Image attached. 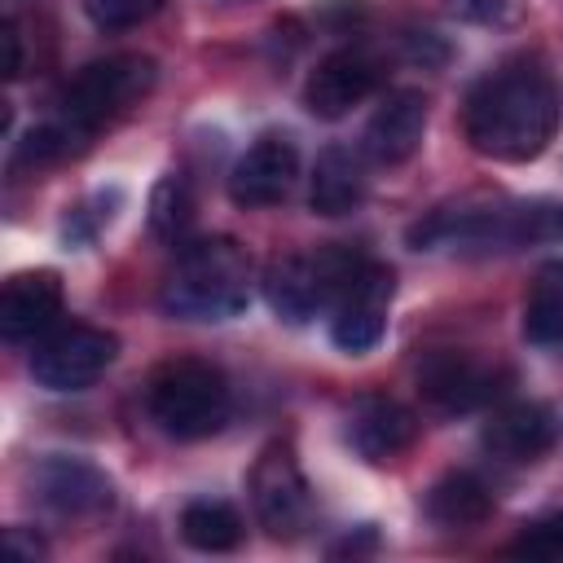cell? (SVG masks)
Returning a JSON list of instances; mask_svg holds the SVG:
<instances>
[{
	"mask_svg": "<svg viewBox=\"0 0 563 563\" xmlns=\"http://www.w3.org/2000/svg\"><path fill=\"white\" fill-rule=\"evenodd\" d=\"M563 123V92L545 66L515 57L471 84L462 106V132L479 158L532 163L545 154Z\"/></svg>",
	"mask_w": 563,
	"mask_h": 563,
	"instance_id": "6da1fadb",
	"label": "cell"
},
{
	"mask_svg": "<svg viewBox=\"0 0 563 563\" xmlns=\"http://www.w3.org/2000/svg\"><path fill=\"white\" fill-rule=\"evenodd\" d=\"M413 251L501 255L523 246H563V202L554 198H462L409 224Z\"/></svg>",
	"mask_w": 563,
	"mask_h": 563,
	"instance_id": "7a4b0ae2",
	"label": "cell"
},
{
	"mask_svg": "<svg viewBox=\"0 0 563 563\" xmlns=\"http://www.w3.org/2000/svg\"><path fill=\"white\" fill-rule=\"evenodd\" d=\"M251 303V255L233 238H185L158 290L176 321H229Z\"/></svg>",
	"mask_w": 563,
	"mask_h": 563,
	"instance_id": "3957f363",
	"label": "cell"
},
{
	"mask_svg": "<svg viewBox=\"0 0 563 563\" xmlns=\"http://www.w3.org/2000/svg\"><path fill=\"white\" fill-rule=\"evenodd\" d=\"M145 409L172 440H207L229 422L233 391L220 365L198 356L163 361L145 383Z\"/></svg>",
	"mask_w": 563,
	"mask_h": 563,
	"instance_id": "277c9868",
	"label": "cell"
},
{
	"mask_svg": "<svg viewBox=\"0 0 563 563\" xmlns=\"http://www.w3.org/2000/svg\"><path fill=\"white\" fill-rule=\"evenodd\" d=\"M369 255L352 251V246H317V251H295V255H277L264 277L260 290L268 299V308L277 312V321L286 325H308L321 312H334V303L343 299V290L352 286L356 268Z\"/></svg>",
	"mask_w": 563,
	"mask_h": 563,
	"instance_id": "5b68a950",
	"label": "cell"
},
{
	"mask_svg": "<svg viewBox=\"0 0 563 563\" xmlns=\"http://www.w3.org/2000/svg\"><path fill=\"white\" fill-rule=\"evenodd\" d=\"M158 79L154 57L145 53H114V57H97L88 62L57 97V119L66 128H75L84 141H92V132L110 119H119L128 106H136Z\"/></svg>",
	"mask_w": 563,
	"mask_h": 563,
	"instance_id": "8992f818",
	"label": "cell"
},
{
	"mask_svg": "<svg viewBox=\"0 0 563 563\" xmlns=\"http://www.w3.org/2000/svg\"><path fill=\"white\" fill-rule=\"evenodd\" d=\"M114 356H119L114 330H101L88 321L53 325L31 347V378L44 391H84L114 365Z\"/></svg>",
	"mask_w": 563,
	"mask_h": 563,
	"instance_id": "52a82bcc",
	"label": "cell"
},
{
	"mask_svg": "<svg viewBox=\"0 0 563 563\" xmlns=\"http://www.w3.org/2000/svg\"><path fill=\"white\" fill-rule=\"evenodd\" d=\"M251 506H255V519L268 537L277 541H290L308 528L312 519V488H308V475L295 457V449L286 440H273L260 449L255 466H251Z\"/></svg>",
	"mask_w": 563,
	"mask_h": 563,
	"instance_id": "ba28073f",
	"label": "cell"
},
{
	"mask_svg": "<svg viewBox=\"0 0 563 563\" xmlns=\"http://www.w3.org/2000/svg\"><path fill=\"white\" fill-rule=\"evenodd\" d=\"M26 484L44 510L57 519H97L114 506V484L101 466L70 453H44L26 471Z\"/></svg>",
	"mask_w": 563,
	"mask_h": 563,
	"instance_id": "9c48e42d",
	"label": "cell"
},
{
	"mask_svg": "<svg viewBox=\"0 0 563 563\" xmlns=\"http://www.w3.org/2000/svg\"><path fill=\"white\" fill-rule=\"evenodd\" d=\"M396 295V277L387 264L365 260L352 277V286L343 290V299L330 312V343L347 356H365L383 343L387 334V308Z\"/></svg>",
	"mask_w": 563,
	"mask_h": 563,
	"instance_id": "30bf717a",
	"label": "cell"
},
{
	"mask_svg": "<svg viewBox=\"0 0 563 563\" xmlns=\"http://www.w3.org/2000/svg\"><path fill=\"white\" fill-rule=\"evenodd\" d=\"M418 391L435 413H471L501 396V369L471 352L440 347L418 361Z\"/></svg>",
	"mask_w": 563,
	"mask_h": 563,
	"instance_id": "8fae6325",
	"label": "cell"
},
{
	"mask_svg": "<svg viewBox=\"0 0 563 563\" xmlns=\"http://www.w3.org/2000/svg\"><path fill=\"white\" fill-rule=\"evenodd\" d=\"M299 176V150L286 132H260L229 167V198L246 211L273 207L290 194Z\"/></svg>",
	"mask_w": 563,
	"mask_h": 563,
	"instance_id": "7c38bea8",
	"label": "cell"
},
{
	"mask_svg": "<svg viewBox=\"0 0 563 563\" xmlns=\"http://www.w3.org/2000/svg\"><path fill=\"white\" fill-rule=\"evenodd\" d=\"M378 79H383L378 62L365 48L343 44V48L325 53L312 66V75L303 79V106L317 119H343L352 106H361L378 88Z\"/></svg>",
	"mask_w": 563,
	"mask_h": 563,
	"instance_id": "4fadbf2b",
	"label": "cell"
},
{
	"mask_svg": "<svg viewBox=\"0 0 563 563\" xmlns=\"http://www.w3.org/2000/svg\"><path fill=\"white\" fill-rule=\"evenodd\" d=\"M422 136H427V97L418 88H396L374 106L361 150L378 167H400L418 154Z\"/></svg>",
	"mask_w": 563,
	"mask_h": 563,
	"instance_id": "5bb4252c",
	"label": "cell"
},
{
	"mask_svg": "<svg viewBox=\"0 0 563 563\" xmlns=\"http://www.w3.org/2000/svg\"><path fill=\"white\" fill-rule=\"evenodd\" d=\"M62 273L57 268H26L13 273L0 290V334L4 343H31L48 334L62 317Z\"/></svg>",
	"mask_w": 563,
	"mask_h": 563,
	"instance_id": "9a60e30c",
	"label": "cell"
},
{
	"mask_svg": "<svg viewBox=\"0 0 563 563\" xmlns=\"http://www.w3.org/2000/svg\"><path fill=\"white\" fill-rule=\"evenodd\" d=\"M479 444L506 462V466H528L554 444V413L541 400H506L493 409V418L479 431Z\"/></svg>",
	"mask_w": 563,
	"mask_h": 563,
	"instance_id": "2e32d148",
	"label": "cell"
},
{
	"mask_svg": "<svg viewBox=\"0 0 563 563\" xmlns=\"http://www.w3.org/2000/svg\"><path fill=\"white\" fill-rule=\"evenodd\" d=\"M418 435V418L409 405L391 400V396H361L347 409V444L356 449V457L365 462H391L400 457Z\"/></svg>",
	"mask_w": 563,
	"mask_h": 563,
	"instance_id": "e0dca14e",
	"label": "cell"
},
{
	"mask_svg": "<svg viewBox=\"0 0 563 563\" xmlns=\"http://www.w3.org/2000/svg\"><path fill=\"white\" fill-rule=\"evenodd\" d=\"M365 189H369L365 150H352L343 141H330L317 154L312 176H308V207H312V216H325V220L352 216L365 202Z\"/></svg>",
	"mask_w": 563,
	"mask_h": 563,
	"instance_id": "ac0fdd59",
	"label": "cell"
},
{
	"mask_svg": "<svg viewBox=\"0 0 563 563\" xmlns=\"http://www.w3.org/2000/svg\"><path fill=\"white\" fill-rule=\"evenodd\" d=\"M427 515L440 528H475L493 515V493L475 471H449L431 484Z\"/></svg>",
	"mask_w": 563,
	"mask_h": 563,
	"instance_id": "d6986e66",
	"label": "cell"
},
{
	"mask_svg": "<svg viewBox=\"0 0 563 563\" xmlns=\"http://www.w3.org/2000/svg\"><path fill=\"white\" fill-rule=\"evenodd\" d=\"M242 515L220 497H194L180 510V541L198 554H229L242 545Z\"/></svg>",
	"mask_w": 563,
	"mask_h": 563,
	"instance_id": "ffe728a7",
	"label": "cell"
},
{
	"mask_svg": "<svg viewBox=\"0 0 563 563\" xmlns=\"http://www.w3.org/2000/svg\"><path fill=\"white\" fill-rule=\"evenodd\" d=\"M523 339L537 347L563 343V260H545L523 299Z\"/></svg>",
	"mask_w": 563,
	"mask_h": 563,
	"instance_id": "44dd1931",
	"label": "cell"
},
{
	"mask_svg": "<svg viewBox=\"0 0 563 563\" xmlns=\"http://www.w3.org/2000/svg\"><path fill=\"white\" fill-rule=\"evenodd\" d=\"M189 224H194V189L185 176L172 172L150 194V229H154V238L180 246L189 238Z\"/></svg>",
	"mask_w": 563,
	"mask_h": 563,
	"instance_id": "7402d4cb",
	"label": "cell"
},
{
	"mask_svg": "<svg viewBox=\"0 0 563 563\" xmlns=\"http://www.w3.org/2000/svg\"><path fill=\"white\" fill-rule=\"evenodd\" d=\"M79 4H84L88 22H92L97 31H128V26H141V22H150V18L163 9V0H79Z\"/></svg>",
	"mask_w": 563,
	"mask_h": 563,
	"instance_id": "603a6c76",
	"label": "cell"
},
{
	"mask_svg": "<svg viewBox=\"0 0 563 563\" xmlns=\"http://www.w3.org/2000/svg\"><path fill=\"white\" fill-rule=\"evenodd\" d=\"M510 554H528V559H563V510L523 523V532L510 541Z\"/></svg>",
	"mask_w": 563,
	"mask_h": 563,
	"instance_id": "cb8c5ba5",
	"label": "cell"
},
{
	"mask_svg": "<svg viewBox=\"0 0 563 563\" xmlns=\"http://www.w3.org/2000/svg\"><path fill=\"white\" fill-rule=\"evenodd\" d=\"M114 194V189H110ZM110 194H92L88 202H79V207H70V216H66V224H62V233H66V242H75V246H84V242H92L97 238V229L101 224H110V207H106V198Z\"/></svg>",
	"mask_w": 563,
	"mask_h": 563,
	"instance_id": "d4e9b609",
	"label": "cell"
},
{
	"mask_svg": "<svg viewBox=\"0 0 563 563\" xmlns=\"http://www.w3.org/2000/svg\"><path fill=\"white\" fill-rule=\"evenodd\" d=\"M405 57H409V62H422V66H440V62L449 57V48L440 44L435 31H409V35H405Z\"/></svg>",
	"mask_w": 563,
	"mask_h": 563,
	"instance_id": "484cf974",
	"label": "cell"
},
{
	"mask_svg": "<svg viewBox=\"0 0 563 563\" xmlns=\"http://www.w3.org/2000/svg\"><path fill=\"white\" fill-rule=\"evenodd\" d=\"M444 4L466 22H501L506 18V0H444Z\"/></svg>",
	"mask_w": 563,
	"mask_h": 563,
	"instance_id": "4316f807",
	"label": "cell"
},
{
	"mask_svg": "<svg viewBox=\"0 0 563 563\" xmlns=\"http://www.w3.org/2000/svg\"><path fill=\"white\" fill-rule=\"evenodd\" d=\"M4 545H9V550H18V554H22V559H31V563L48 554L44 537H26L22 528H4Z\"/></svg>",
	"mask_w": 563,
	"mask_h": 563,
	"instance_id": "83f0119b",
	"label": "cell"
},
{
	"mask_svg": "<svg viewBox=\"0 0 563 563\" xmlns=\"http://www.w3.org/2000/svg\"><path fill=\"white\" fill-rule=\"evenodd\" d=\"M4 44H9V66H4V70H9V79H13V75H22V40H18V22H13V18L4 22Z\"/></svg>",
	"mask_w": 563,
	"mask_h": 563,
	"instance_id": "f1b7e54d",
	"label": "cell"
}]
</instances>
